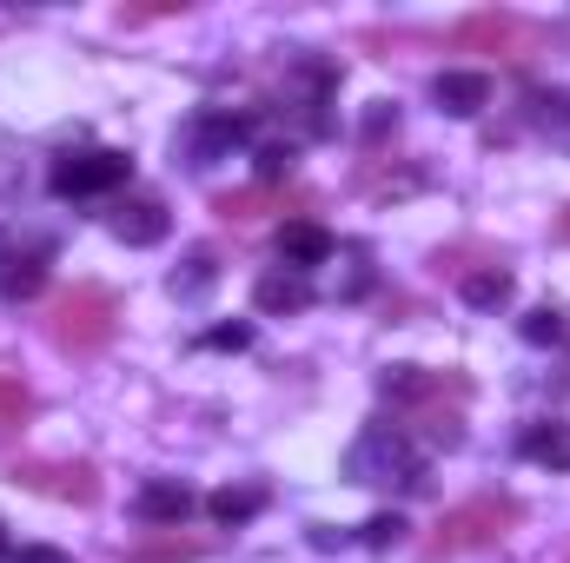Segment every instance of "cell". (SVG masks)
I'll list each match as a JSON object with an SVG mask.
<instances>
[{
    "mask_svg": "<svg viewBox=\"0 0 570 563\" xmlns=\"http://www.w3.org/2000/svg\"><path fill=\"white\" fill-rule=\"evenodd\" d=\"M13 563H67V557H60L53 544H27V551H20V557H13Z\"/></svg>",
    "mask_w": 570,
    "mask_h": 563,
    "instance_id": "cell-27",
    "label": "cell"
},
{
    "mask_svg": "<svg viewBox=\"0 0 570 563\" xmlns=\"http://www.w3.org/2000/svg\"><path fill=\"white\" fill-rule=\"evenodd\" d=\"M259 504H266V491H253V484H246V491H213V504H206V511H213L219 524H246V517H259Z\"/></svg>",
    "mask_w": 570,
    "mask_h": 563,
    "instance_id": "cell-18",
    "label": "cell"
},
{
    "mask_svg": "<svg viewBox=\"0 0 570 563\" xmlns=\"http://www.w3.org/2000/svg\"><path fill=\"white\" fill-rule=\"evenodd\" d=\"M114 233H120L127 246H159V239H166V206H159V199H127V206H114Z\"/></svg>",
    "mask_w": 570,
    "mask_h": 563,
    "instance_id": "cell-11",
    "label": "cell"
},
{
    "mask_svg": "<svg viewBox=\"0 0 570 563\" xmlns=\"http://www.w3.org/2000/svg\"><path fill=\"white\" fill-rule=\"evenodd\" d=\"M438 107L444 113H458V120H471V113H484L491 107V80L484 73H438Z\"/></svg>",
    "mask_w": 570,
    "mask_h": 563,
    "instance_id": "cell-10",
    "label": "cell"
},
{
    "mask_svg": "<svg viewBox=\"0 0 570 563\" xmlns=\"http://www.w3.org/2000/svg\"><path fill=\"white\" fill-rule=\"evenodd\" d=\"M524 457L570 471V424H531V431H524Z\"/></svg>",
    "mask_w": 570,
    "mask_h": 563,
    "instance_id": "cell-16",
    "label": "cell"
},
{
    "mask_svg": "<svg viewBox=\"0 0 570 563\" xmlns=\"http://www.w3.org/2000/svg\"><path fill=\"white\" fill-rule=\"evenodd\" d=\"M206 551H213L206 537H153V544H140L134 557L140 563H166V557H206Z\"/></svg>",
    "mask_w": 570,
    "mask_h": 563,
    "instance_id": "cell-22",
    "label": "cell"
},
{
    "mask_svg": "<svg viewBox=\"0 0 570 563\" xmlns=\"http://www.w3.org/2000/svg\"><path fill=\"white\" fill-rule=\"evenodd\" d=\"M518 517H524V504L511 491H478V497L451 504L431 524V537L419 544V563H444V557H464V551H484V544H504Z\"/></svg>",
    "mask_w": 570,
    "mask_h": 563,
    "instance_id": "cell-1",
    "label": "cell"
},
{
    "mask_svg": "<svg viewBox=\"0 0 570 563\" xmlns=\"http://www.w3.org/2000/svg\"><path fill=\"white\" fill-rule=\"evenodd\" d=\"M253 305L273 312V318H279V312H305V305H312V279H305V273H266V279L253 285Z\"/></svg>",
    "mask_w": 570,
    "mask_h": 563,
    "instance_id": "cell-13",
    "label": "cell"
},
{
    "mask_svg": "<svg viewBox=\"0 0 570 563\" xmlns=\"http://www.w3.org/2000/svg\"><path fill=\"white\" fill-rule=\"evenodd\" d=\"M206 345H213V352H246L253 332H246V325H219V332H206Z\"/></svg>",
    "mask_w": 570,
    "mask_h": 563,
    "instance_id": "cell-24",
    "label": "cell"
},
{
    "mask_svg": "<svg viewBox=\"0 0 570 563\" xmlns=\"http://www.w3.org/2000/svg\"><path fill=\"white\" fill-rule=\"evenodd\" d=\"M345 471H352V484H385L392 471H399L405 484H425V477H419V457H412V444H405V424H372V431L352 444Z\"/></svg>",
    "mask_w": 570,
    "mask_h": 563,
    "instance_id": "cell-3",
    "label": "cell"
},
{
    "mask_svg": "<svg viewBox=\"0 0 570 563\" xmlns=\"http://www.w3.org/2000/svg\"><path fill=\"white\" fill-rule=\"evenodd\" d=\"M399 537H405V517H399V511H385V517L365 524V544H372V551H392Z\"/></svg>",
    "mask_w": 570,
    "mask_h": 563,
    "instance_id": "cell-23",
    "label": "cell"
},
{
    "mask_svg": "<svg viewBox=\"0 0 570 563\" xmlns=\"http://www.w3.org/2000/svg\"><path fill=\"white\" fill-rule=\"evenodd\" d=\"M213 279H219V259H213V253H193L186 273H173V292H179V298H206Z\"/></svg>",
    "mask_w": 570,
    "mask_h": 563,
    "instance_id": "cell-19",
    "label": "cell"
},
{
    "mask_svg": "<svg viewBox=\"0 0 570 563\" xmlns=\"http://www.w3.org/2000/svg\"><path fill=\"white\" fill-rule=\"evenodd\" d=\"M279 172H292V146H266V152H259V179L273 186Z\"/></svg>",
    "mask_w": 570,
    "mask_h": 563,
    "instance_id": "cell-25",
    "label": "cell"
},
{
    "mask_svg": "<svg viewBox=\"0 0 570 563\" xmlns=\"http://www.w3.org/2000/svg\"><path fill=\"white\" fill-rule=\"evenodd\" d=\"M385 127H399V107H392V100H379V107L365 113V140H385Z\"/></svg>",
    "mask_w": 570,
    "mask_h": 563,
    "instance_id": "cell-26",
    "label": "cell"
},
{
    "mask_svg": "<svg viewBox=\"0 0 570 563\" xmlns=\"http://www.w3.org/2000/svg\"><path fill=\"white\" fill-rule=\"evenodd\" d=\"M279 259L292 266V273L325 266V259H332V233H325V226H312V219H292V226H279Z\"/></svg>",
    "mask_w": 570,
    "mask_h": 563,
    "instance_id": "cell-9",
    "label": "cell"
},
{
    "mask_svg": "<svg viewBox=\"0 0 570 563\" xmlns=\"http://www.w3.org/2000/svg\"><path fill=\"white\" fill-rule=\"evenodd\" d=\"M524 345H558V338H570V325H564V312L558 305H538V312H524Z\"/></svg>",
    "mask_w": 570,
    "mask_h": 563,
    "instance_id": "cell-20",
    "label": "cell"
},
{
    "mask_svg": "<svg viewBox=\"0 0 570 563\" xmlns=\"http://www.w3.org/2000/svg\"><path fill=\"white\" fill-rule=\"evenodd\" d=\"M558 239H570V206L558 213Z\"/></svg>",
    "mask_w": 570,
    "mask_h": 563,
    "instance_id": "cell-28",
    "label": "cell"
},
{
    "mask_svg": "<svg viewBox=\"0 0 570 563\" xmlns=\"http://www.w3.org/2000/svg\"><path fill=\"white\" fill-rule=\"evenodd\" d=\"M40 285H47V259H40V253H7V259H0V298L20 305V298H33Z\"/></svg>",
    "mask_w": 570,
    "mask_h": 563,
    "instance_id": "cell-14",
    "label": "cell"
},
{
    "mask_svg": "<svg viewBox=\"0 0 570 563\" xmlns=\"http://www.w3.org/2000/svg\"><path fill=\"white\" fill-rule=\"evenodd\" d=\"M239 140H246V120H239V113H206V120L193 127V166H213L219 152H233Z\"/></svg>",
    "mask_w": 570,
    "mask_h": 563,
    "instance_id": "cell-12",
    "label": "cell"
},
{
    "mask_svg": "<svg viewBox=\"0 0 570 563\" xmlns=\"http://www.w3.org/2000/svg\"><path fill=\"white\" fill-rule=\"evenodd\" d=\"M451 40H458V47H471V53H504V60H524L544 33H538L531 20H518V13L484 7V13H464V20L451 27Z\"/></svg>",
    "mask_w": 570,
    "mask_h": 563,
    "instance_id": "cell-5",
    "label": "cell"
},
{
    "mask_svg": "<svg viewBox=\"0 0 570 563\" xmlns=\"http://www.w3.org/2000/svg\"><path fill=\"white\" fill-rule=\"evenodd\" d=\"M13 484H27V491H40V497H53V504H100V471L94 464H67V457H20L13 464Z\"/></svg>",
    "mask_w": 570,
    "mask_h": 563,
    "instance_id": "cell-4",
    "label": "cell"
},
{
    "mask_svg": "<svg viewBox=\"0 0 570 563\" xmlns=\"http://www.w3.org/2000/svg\"><path fill=\"white\" fill-rule=\"evenodd\" d=\"M266 206H273V192H266V186H253V192H219V199H213V213H219L226 226H259V219H266Z\"/></svg>",
    "mask_w": 570,
    "mask_h": 563,
    "instance_id": "cell-17",
    "label": "cell"
},
{
    "mask_svg": "<svg viewBox=\"0 0 570 563\" xmlns=\"http://www.w3.org/2000/svg\"><path fill=\"white\" fill-rule=\"evenodd\" d=\"M27 418H33V398H27V385H20V378H0V437H13Z\"/></svg>",
    "mask_w": 570,
    "mask_h": 563,
    "instance_id": "cell-21",
    "label": "cell"
},
{
    "mask_svg": "<svg viewBox=\"0 0 570 563\" xmlns=\"http://www.w3.org/2000/svg\"><path fill=\"white\" fill-rule=\"evenodd\" d=\"M114 325H120V298L100 279H80L73 292H60L53 312H47V338H53L60 352H73V358L100 352V345L114 338Z\"/></svg>",
    "mask_w": 570,
    "mask_h": 563,
    "instance_id": "cell-2",
    "label": "cell"
},
{
    "mask_svg": "<svg viewBox=\"0 0 570 563\" xmlns=\"http://www.w3.org/2000/svg\"><path fill=\"white\" fill-rule=\"evenodd\" d=\"M134 172V159L127 152H67V159H53V192L60 199H94V192H114L120 179Z\"/></svg>",
    "mask_w": 570,
    "mask_h": 563,
    "instance_id": "cell-6",
    "label": "cell"
},
{
    "mask_svg": "<svg viewBox=\"0 0 570 563\" xmlns=\"http://www.w3.org/2000/svg\"><path fill=\"white\" fill-rule=\"evenodd\" d=\"M458 292H464V305H471V312H498V305H511V292H518V285H511L504 266H491V273H464Z\"/></svg>",
    "mask_w": 570,
    "mask_h": 563,
    "instance_id": "cell-15",
    "label": "cell"
},
{
    "mask_svg": "<svg viewBox=\"0 0 570 563\" xmlns=\"http://www.w3.org/2000/svg\"><path fill=\"white\" fill-rule=\"evenodd\" d=\"M140 517L146 524H166V531H179L186 517H193V491L179 484V477H153L140 491Z\"/></svg>",
    "mask_w": 570,
    "mask_h": 563,
    "instance_id": "cell-8",
    "label": "cell"
},
{
    "mask_svg": "<svg viewBox=\"0 0 570 563\" xmlns=\"http://www.w3.org/2000/svg\"><path fill=\"white\" fill-rule=\"evenodd\" d=\"M379 392H385L399 412H419V405L444 398V392H464V378H458V372H419V365H392V372L379 378Z\"/></svg>",
    "mask_w": 570,
    "mask_h": 563,
    "instance_id": "cell-7",
    "label": "cell"
}]
</instances>
